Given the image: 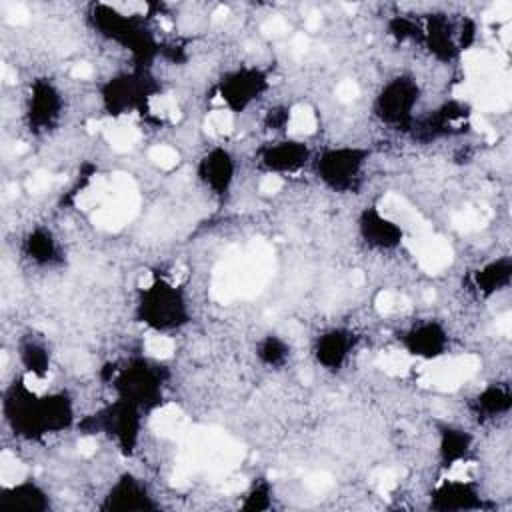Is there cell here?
I'll list each match as a JSON object with an SVG mask.
<instances>
[{
	"mask_svg": "<svg viewBox=\"0 0 512 512\" xmlns=\"http://www.w3.org/2000/svg\"><path fill=\"white\" fill-rule=\"evenodd\" d=\"M2 414L16 436L38 440L66 430L74 420V406L64 392L40 396L24 380H18L4 392Z\"/></svg>",
	"mask_w": 512,
	"mask_h": 512,
	"instance_id": "obj_1",
	"label": "cell"
},
{
	"mask_svg": "<svg viewBox=\"0 0 512 512\" xmlns=\"http://www.w3.org/2000/svg\"><path fill=\"white\" fill-rule=\"evenodd\" d=\"M136 314L142 324L162 336L182 328L190 320L184 292L162 276H156L148 286L140 290Z\"/></svg>",
	"mask_w": 512,
	"mask_h": 512,
	"instance_id": "obj_2",
	"label": "cell"
},
{
	"mask_svg": "<svg viewBox=\"0 0 512 512\" xmlns=\"http://www.w3.org/2000/svg\"><path fill=\"white\" fill-rule=\"evenodd\" d=\"M142 408L124 400L116 398L112 404L98 410L94 416L86 418L80 426L86 434H106L112 438L124 454H132L140 440L142 428Z\"/></svg>",
	"mask_w": 512,
	"mask_h": 512,
	"instance_id": "obj_3",
	"label": "cell"
},
{
	"mask_svg": "<svg viewBox=\"0 0 512 512\" xmlns=\"http://www.w3.org/2000/svg\"><path fill=\"white\" fill-rule=\"evenodd\" d=\"M370 158V150L362 146H332L322 150L314 160L318 180L334 192H352Z\"/></svg>",
	"mask_w": 512,
	"mask_h": 512,
	"instance_id": "obj_4",
	"label": "cell"
},
{
	"mask_svg": "<svg viewBox=\"0 0 512 512\" xmlns=\"http://www.w3.org/2000/svg\"><path fill=\"white\" fill-rule=\"evenodd\" d=\"M418 102L420 84L412 76L400 74L382 84L380 92L374 98L372 112L382 124L390 128L410 126L414 124V110Z\"/></svg>",
	"mask_w": 512,
	"mask_h": 512,
	"instance_id": "obj_5",
	"label": "cell"
},
{
	"mask_svg": "<svg viewBox=\"0 0 512 512\" xmlns=\"http://www.w3.org/2000/svg\"><path fill=\"white\" fill-rule=\"evenodd\" d=\"M162 370L146 358H134L112 376V386L118 398H124L140 408H152L162 398Z\"/></svg>",
	"mask_w": 512,
	"mask_h": 512,
	"instance_id": "obj_6",
	"label": "cell"
},
{
	"mask_svg": "<svg viewBox=\"0 0 512 512\" xmlns=\"http://www.w3.org/2000/svg\"><path fill=\"white\" fill-rule=\"evenodd\" d=\"M268 88V76L256 66H240L222 76L218 96L226 112L238 114L252 106Z\"/></svg>",
	"mask_w": 512,
	"mask_h": 512,
	"instance_id": "obj_7",
	"label": "cell"
},
{
	"mask_svg": "<svg viewBox=\"0 0 512 512\" xmlns=\"http://www.w3.org/2000/svg\"><path fill=\"white\" fill-rule=\"evenodd\" d=\"M148 84V78L134 74H122L112 78L102 90V102L108 114L122 116L150 104L156 92Z\"/></svg>",
	"mask_w": 512,
	"mask_h": 512,
	"instance_id": "obj_8",
	"label": "cell"
},
{
	"mask_svg": "<svg viewBox=\"0 0 512 512\" xmlns=\"http://www.w3.org/2000/svg\"><path fill=\"white\" fill-rule=\"evenodd\" d=\"M400 342L408 356L432 362L448 352L450 334L438 320H420L402 332Z\"/></svg>",
	"mask_w": 512,
	"mask_h": 512,
	"instance_id": "obj_9",
	"label": "cell"
},
{
	"mask_svg": "<svg viewBox=\"0 0 512 512\" xmlns=\"http://www.w3.org/2000/svg\"><path fill=\"white\" fill-rule=\"evenodd\" d=\"M358 234L362 242L378 252H390L402 246L404 242V228L400 222L384 214L376 206H368L358 216Z\"/></svg>",
	"mask_w": 512,
	"mask_h": 512,
	"instance_id": "obj_10",
	"label": "cell"
},
{
	"mask_svg": "<svg viewBox=\"0 0 512 512\" xmlns=\"http://www.w3.org/2000/svg\"><path fill=\"white\" fill-rule=\"evenodd\" d=\"M64 106L62 92L48 78H38L30 84V96L26 102V118L30 130L42 132L52 128V124L60 118Z\"/></svg>",
	"mask_w": 512,
	"mask_h": 512,
	"instance_id": "obj_11",
	"label": "cell"
},
{
	"mask_svg": "<svg viewBox=\"0 0 512 512\" xmlns=\"http://www.w3.org/2000/svg\"><path fill=\"white\" fill-rule=\"evenodd\" d=\"M312 158L308 144L300 138H284L270 142L260 150V164L270 176H284L300 172Z\"/></svg>",
	"mask_w": 512,
	"mask_h": 512,
	"instance_id": "obj_12",
	"label": "cell"
},
{
	"mask_svg": "<svg viewBox=\"0 0 512 512\" xmlns=\"http://www.w3.org/2000/svg\"><path fill=\"white\" fill-rule=\"evenodd\" d=\"M196 176L200 184L216 198H224L236 178V162L230 150L224 146L210 148L196 166Z\"/></svg>",
	"mask_w": 512,
	"mask_h": 512,
	"instance_id": "obj_13",
	"label": "cell"
},
{
	"mask_svg": "<svg viewBox=\"0 0 512 512\" xmlns=\"http://www.w3.org/2000/svg\"><path fill=\"white\" fill-rule=\"evenodd\" d=\"M104 510H122V512H136V510H152L156 508L148 486L144 480L132 476V474H122L108 490L104 502Z\"/></svg>",
	"mask_w": 512,
	"mask_h": 512,
	"instance_id": "obj_14",
	"label": "cell"
},
{
	"mask_svg": "<svg viewBox=\"0 0 512 512\" xmlns=\"http://www.w3.org/2000/svg\"><path fill=\"white\" fill-rule=\"evenodd\" d=\"M354 342H356V336L346 328L324 330L322 334L316 336V342H314L316 364L330 372L340 370L346 364L354 348Z\"/></svg>",
	"mask_w": 512,
	"mask_h": 512,
	"instance_id": "obj_15",
	"label": "cell"
},
{
	"mask_svg": "<svg viewBox=\"0 0 512 512\" xmlns=\"http://www.w3.org/2000/svg\"><path fill=\"white\" fill-rule=\"evenodd\" d=\"M50 506L48 494L30 478H20L4 486L0 496L2 510H26V512H44Z\"/></svg>",
	"mask_w": 512,
	"mask_h": 512,
	"instance_id": "obj_16",
	"label": "cell"
},
{
	"mask_svg": "<svg viewBox=\"0 0 512 512\" xmlns=\"http://www.w3.org/2000/svg\"><path fill=\"white\" fill-rule=\"evenodd\" d=\"M474 446V436L454 424H444L438 428V458L442 468H452L468 460Z\"/></svg>",
	"mask_w": 512,
	"mask_h": 512,
	"instance_id": "obj_17",
	"label": "cell"
},
{
	"mask_svg": "<svg viewBox=\"0 0 512 512\" xmlns=\"http://www.w3.org/2000/svg\"><path fill=\"white\" fill-rule=\"evenodd\" d=\"M432 506L438 510H466L480 506L478 492L472 482L460 478H448L434 488Z\"/></svg>",
	"mask_w": 512,
	"mask_h": 512,
	"instance_id": "obj_18",
	"label": "cell"
},
{
	"mask_svg": "<svg viewBox=\"0 0 512 512\" xmlns=\"http://www.w3.org/2000/svg\"><path fill=\"white\" fill-rule=\"evenodd\" d=\"M512 280V260L508 256L486 262L472 274V288L480 296H492L504 288H508Z\"/></svg>",
	"mask_w": 512,
	"mask_h": 512,
	"instance_id": "obj_19",
	"label": "cell"
},
{
	"mask_svg": "<svg viewBox=\"0 0 512 512\" xmlns=\"http://www.w3.org/2000/svg\"><path fill=\"white\" fill-rule=\"evenodd\" d=\"M512 406V394L508 384H490L478 392L472 400V412L480 420H492L498 416H506Z\"/></svg>",
	"mask_w": 512,
	"mask_h": 512,
	"instance_id": "obj_20",
	"label": "cell"
},
{
	"mask_svg": "<svg viewBox=\"0 0 512 512\" xmlns=\"http://www.w3.org/2000/svg\"><path fill=\"white\" fill-rule=\"evenodd\" d=\"M18 356L26 370V376L32 380H42L50 372V350L46 344L34 336H28L20 340L18 344Z\"/></svg>",
	"mask_w": 512,
	"mask_h": 512,
	"instance_id": "obj_21",
	"label": "cell"
},
{
	"mask_svg": "<svg viewBox=\"0 0 512 512\" xmlns=\"http://www.w3.org/2000/svg\"><path fill=\"white\" fill-rule=\"evenodd\" d=\"M24 254L30 262L46 266L58 260V244L50 230L34 228L24 238Z\"/></svg>",
	"mask_w": 512,
	"mask_h": 512,
	"instance_id": "obj_22",
	"label": "cell"
},
{
	"mask_svg": "<svg viewBox=\"0 0 512 512\" xmlns=\"http://www.w3.org/2000/svg\"><path fill=\"white\" fill-rule=\"evenodd\" d=\"M256 356L264 366L280 368L290 356V344L278 334H266L256 344Z\"/></svg>",
	"mask_w": 512,
	"mask_h": 512,
	"instance_id": "obj_23",
	"label": "cell"
},
{
	"mask_svg": "<svg viewBox=\"0 0 512 512\" xmlns=\"http://www.w3.org/2000/svg\"><path fill=\"white\" fill-rule=\"evenodd\" d=\"M270 506V488L264 482H258L246 496V502L242 508L246 510H264Z\"/></svg>",
	"mask_w": 512,
	"mask_h": 512,
	"instance_id": "obj_24",
	"label": "cell"
}]
</instances>
